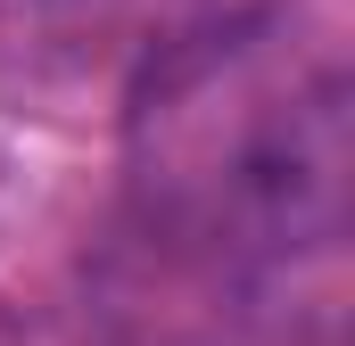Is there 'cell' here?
<instances>
[{
	"label": "cell",
	"mask_w": 355,
	"mask_h": 346,
	"mask_svg": "<svg viewBox=\"0 0 355 346\" xmlns=\"http://www.w3.org/2000/svg\"><path fill=\"white\" fill-rule=\"evenodd\" d=\"M124 173L149 248L182 272L257 280L339 256L355 181L347 58L289 8L157 42L132 83Z\"/></svg>",
	"instance_id": "6da1fadb"
},
{
	"label": "cell",
	"mask_w": 355,
	"mask_h": 346,
	"mask_svg": "<svg viewBox=\"0 0 355 346\" xmlns=\"http://www.w3.org/2000/svg\"><path fill=\"white\" fill-rule=\"evenodd\" d=\"M0 346H25V330L8 322V305H0Z\"/></svg>",
	"instance_id": "7a4b0ae2"
}]
</instances>
